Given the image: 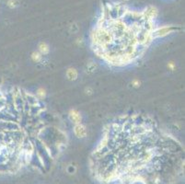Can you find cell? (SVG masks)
Wrapping results in <instances>:
<instances>
[{
    "mask_svg": "<svg viewBox=\"0 0 185 184\" xmlns=\"http://www.w3.org/2000/svg\"><path fill=\"white\" fill-rule=\"evenodd\" d=\"M38 52L42 55H47L50 53V47L46 42H40L38 45Z\"/></svg>",
    "mask_w": 185,
    "mask_h": 184,
    "instance_id": "cell-4",
    "label": "cell"
},
{
    "mask_svg": "<svg viewBox=\"0 0 185 184\" xmlns=\"http://www.w3.org/2000/svg\"><path fill=\"white\" fill-rule=\"evenodd\" d=\"M66 77L69 80L71 81H74L78 78V72L77 71L76 68H73V67H70L66 70Z\"/></svg>",
    "mask_w": 185,
    "mask_h": 184,
    "instance_id": "cell-3",
    "label": "cell"
},
{
    "mask_svg": "<svg viewBox=\"0 0 185 184\" xmlns=\"http://www.w3.org/2000/svg\"><path fill=\"white\" fill-rule=\"evenodd\" d=\"M31 59H32V61L35 62V63H40L43 59V55L41 54L38 51H34L31 54Z\"/></svg>",
    "mask_w": 185,
    "mask_h": 184,
    "instance_id": "cell-5",
    "label": "cell"
},
{
    "mask_svg": "<svg viewBox=\"0 0 185 184\" xmlns=\"http://www.w3.org/2000/svg\"><path fill=\"white\" fill-rule=\"evenodd\" d=\"M168 66L169 68H171V69H174V64H173L172 63H169Z\"/></svg>",
    "mask_w": 185,
    "mask_h": 184,
    "instance_id": "cell-7",
    "label": "cell"
},
{
    "mask_svg": "<svg viewBox=\"0 0 185 184\" xmlns=\"http://www.w3.org/2000/svg\"><path fill=\"white\" fill-rule=\"evenodd\" d=\"M36 94H37V96H38V98L40 99V100H43L44 98H45V96H46V90L44 89V88H39L38 90H37V92H36Z\"/></svg>",
    "mask_w": 185,
    "mask_h": 184,
    "instance_id": "cell-6",
    "label": "cell"
},
{
    "mask_svg": "<svg viewBox=\"0 0 185 184\" xmlns=\"http://www.w3.org/2000/svg\"><path fill=\"white\" fill-rule=\"evenodd\" d=\"M68 117H69L70 121L74 124L81 123L82 122V116H81L80 112L78 111L77 110H70L68 112Z\"/></svg>",
    "mask_w": 185,
    "mask_h": 184,
    "instance_id": "cell-2",
    "label": "cell"
},
{
    "mask_svg": "<svg viewBox=\"0 0 185 184\" xmlns=\"http://www.w3.org/2000/svg\"><path fill=\"white\" fill-rule=\"evenodd\" d=\"M74 134L78 138H85L87 136V129L86 126L82 123L75 124L74 127Z\"/></svg>",
    "mask_w": 185,
    "mask_h": 184,
    "instance_id": "cell-1",
    "label": "cell"
}]
</instances>
